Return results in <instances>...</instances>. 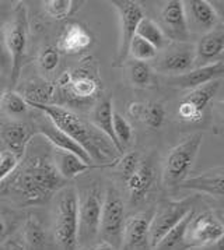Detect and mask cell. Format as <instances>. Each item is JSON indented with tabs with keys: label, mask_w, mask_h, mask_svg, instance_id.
<instances>
[{
	"label": "cell",
	"mask_w": 224,
	"mask_h": 250,
	"mask_svg": "<svg viewBox=\"0 0 224 250\" xmlns=\"http://www.w3.org/2000/svg\"><path fill=\"white\" fill-rule=\"evenodd\" d=\"M28 106L40 110L59 130L66 133L71 140L76 141L83 150L90 155L94 164L98 162L100 167H112L110 164H107L105 160L110 157H112V160H116L113 154V151L116 150L111 144V141L108 140L101 131L97 130L92 125L83 122L73 112L63 108L61 105L30 104Z\"/></svg>",
	"instance_id": "cell-2"
},
{
	"label": "cell",
	"mask_w": 224,
	"mask_h": 250,
	"mask_svg": "<svg viewBox=\"0 0 224 250\" xmlns=\"http://www.w3.org/2000/svg\"><path fill=\"white\" fill-rule=\"evenodd\" d=\"M191 207L192 199L189 197L179 201H163L158 204L156 211H153L149 225V240L152 249L192 211Z\"/></svg>",
	"instance_id": "cell-9"
},
{
	"label": "cell",
	"mask_w": 224,
	"mask_h": 250,
	"mask_svg": "<svg viewBox=\"0 0 224 250\" xmlns=\"http://www.w3.org/2000/svg\"><path fill=\"white\" fill-rule=\"evenodd\" d=\"M82 4H84L83 1H73V0H48L42 3L45 13L58 20L74 14L80 9Z\"/></svg>",
	"instance_id": "cell-31"
},
{
	"label": "cell",
	"mask_w": 224,
	"mask_h": 250,
	"mask_svg": "<svg viewBox=\"0 0 224 250\" xmlns=\"http://www.w3.org/2000/svg\"><path fill=\"white\" fill-rule=\"evenodd\" d=\"M126 221L125 203L119 191L113 188H108L102 200L100 232L104 242H108L115 249L122 246L123 225Z\"/></svg>",
	"instance_id": "cell-8"
},
{
	"label": "cell",
	"mask_w": 224,
	"mask_h": 250,
	"mask_svg": "<svg viewBox=\"0 0 224 250\" xmlns=\"http://www.w3.org/2000/svg\"><path fill=\"white\" fill-rule=\"evenodd\" d=\"M223 235L224 227L222 220L212 211H204L198 215L194 214L186 227L185 239L189 249H192L203 248L219 239H223Z\"/></svg>",
	"instance_id": "cell-12"
},
{
	"label": "cell",
	"mask_w": 224,
	"mask_h": 250,
	"mask_svg": "<svg viewBox=\"0 0 224 250\" xmlns=\"http://www.w3.org/2000/svg\"><path fill=\"white\" fill-rule=\"evenodd\" d=\"M53 238L61 250H76L79 230V193L73 186H63L53 199Z\"/></svg>",
	"instance_id": "cell-4"
},
{
	"label": "cell",
	"mask_w": 224,
	"mask_h": 250,
	"mask_svg": "<svg viewBox=\"0 0 224 250\" xmlns=\"http://www.w3.org/2000/svg\"><path fill=\"white\" fill-rule=\"evenodd\" d=\"M53 167L56 172L59 173L63 180H69L82 175L87 170L92 169V168H97L95 165H90L87 162H84L80 160L77 155L70 154V152H66V151H55V155H53Z\"/></svg>",
	"instance_id": "cell-26"
},
{
	"label": "cell",
	"mask_w": 224,
	"mask_h": 250,
	"mask_svg": "<svg viewBox=\"0 0 224 250\" xmlns=\"http://www.w3.org/2000/svg\"><path fill=\"white\" fill-rule=\"evenodd\" d=\"M202 141L203 134L196 131L185 137L167 154L163 164V183L168 189L178 188L183 180L189 178L188 175L194 168Z\"/></svg>",
	"instance_id": "cell-5"
},
{
	"label": "cell",
	"mask_w": 224,
	"mask_h": 250,
	"mask_svg": "<svg viewBox=\"0 0 224 250\" xmlns=\"http://www.w3.org/2000/svg\"><path fill=\"white\" fill-rule=\"evenodd\" d=\"M104 194L100 186L92 185L86 188L79 194V230H77V243L79 246L89 245L91 240L98 236L100 221Z\"/></svg>",
	"instance_id": "cell-7"
},
{
	"label": "cell",
	"mask_w": 224,
	"mask_h": 250,
	"mask_svg": "<svg viewBox=\"0 0 224 250\" xmlns=\"http://www.w3.org/2000/svg\"><path fill=\"white\" fill-rule=\"evenodd\" d=\"M19 168V160L10 151L0 152V183L4 182L14 170Z\"/></svg>",
	"instance_id": "cell-38"
},
{
	"label": "cell",
	"mask_w": 224,
	"mask_h": 250,
	"mask_svg": "<svg viewBox=\"0 0 224 250\" xmlns=\"http://www.w3.org/2000/svg\"><path fill=\"white\" fill-rule=\"evenodd\" d=\"M7 233H9V228H7V222L6 220L0 215V242L1 240L6 239V236H7Z\"/></svg>",
	"instance_id": "cell-40"
},
{
	"label": "cell",
	"mask_w": 224,
	"mask_h": 250,
	"mask_svg": "<svg viewBox=\"0 0 224 250\" xmlns=\"http://www.w3.org/2000/svg\"><path fill=\"white\" fill-rule=\"evenodd\" d=\"M153 211L137 212L126 218L122 232V246L126 250H152L149 240V225Z\"/></svg>",
	"instance_id": "cell-14"
},
{
	"label": "cell",
	"mask_w": 224,
	"mask_h": 250,
	"mask_svg": "<svg viewBox=\"0 0 224 250\" xmlns=\"http://www.w3.org/2000/svg\"><path fill=\"white\" fill-rule=\"evenodd\" d=\"M160 17L163 21L161 30L168 40L186 42L191 37L188 30L186 17L183 11V1L181 0H170L167 1L161 9Z\"/></svg>",
	"instance_id": "cell-15"
},
{
	"label": "cell",
	"mask_w": 224,
	"mask_h": 250,
	"mask_svg": "<svg viewBox=\"0 0 224 250\" xmlns=\"http://www.w3.org/2000/svg\"><path fill=\"white\" fill-rule=\"evenodd\" d=\"M91 250H116L112 245H110L108 242H104V240H101V242H98L94 248H92Z\"/></svg>",
	"instance_id": "cell-42"
},
{
	"label": "cell",
	"mask_w": 224,
	"mask_h": 250,
	"mask_svg": "<svg viewBox=\"0 0 224 250\" xmlns=\"http://www.w3.org/2000/svg\"><path fill=\"white\" fill-rule=\"evenodd\" d=\"M178 188L222 199L224 193V167L219 165L212 169L204 170L196 176L186 178Z\"/></svg>",
	"instance_id": "cell-18"
},
{
	"label": "cell",
	"mask_w": 224,
	"mask_h": 250,
	"mask_svg": "<svg viewBox=\"0 0 224 250\" xmlns=\"http://www.w3.org/2000/svg\"><path fill=\"white\" fill-rule=\"evenodd\" d=\"M195 67L194 46L179 45L174 46L157 62L156 70L163 74H171L173 77L181 76Z\"/></svg>",
	"instance_id": "cell-20"
},
{
	"label": "cell",
	"mask_w": 224,
	"mask_h": 250,
	"mask_svg": "<svg viewBox=\"0 0 224 250\" xmlns=\"http://www.w3.org/2000/svg\"><path fill=\"white\" fill-rule=\"evenodd\" d=\"M94 43V37L91 31L83 27L82 24L71 22L69 24L59 40V52H65L67 55H76L83 50H87Z\"/></svg>",
	"instance_id": "cell-23"
},
{
	"label": "cell",
	"mask_w": 224,
	"mask_h": 250,
	"mask_svg": "<svg viewBox=\"0 0 224 250\" xmlns=\"http://www.w3.org/2000/svg\"><path fill=\"white\" fill-rule=\"evenodd\" d=\"M112 127H113V136H115V140L118 143V146L121 147V150L123 151L125 147L131 146L133 141V129L132 125L128 122L126 118H123L121 113L118 112H113V123H112Z\"/></svg>",
	"instance_id": "cell-33"
},
{
	"label": "cell",
	"mask_w": 224,
	"mask_h": 250,
	"mask_svg": "<svg viewBox=\"0 0 224 250\" xmlns=\"http://www.w3.org/2000/svg\"><path fill=\"white\" fill-rule=\"evenodd\" d=\"M22 243L25 250H45L46 249V232L44 229L40 220L31 215L22 227Z\"/></svg>",
	"instance_id": "cell-27"
},
{
	"label": "cell",
	"mask_w": 224,
	"mask_h": 250,
	"mask_svg": "<svg viewBox=\"0 0 224 250\" xmlns=\"http://www.w3.org/2000/svg\"><path fill=\"white\" fill-rule=\"evenodd\" d=\"M201 250H224L223 246V239H219L214 243H210L207 246H203V248H199Z\"/></svg>",
	"instance_id": "cell-41"
},
{
	"label": "cell",
	"mask_w": 224,
	"mask_h": 250,
	"mask_svg": "<svg viewBox=\"0 0 224 250\" xmlns=\"http://www.w3.org/2000/svg\"><path fill=\"white\" fill-rule=\"evenodd\" d=\"M129 79L132 81L133 85L146 88L152 84L153 81V73L152 69L147 63L144 62H136L133 60L132 63H129Z\"/></svg>",
	"instance_id": "cell-34"
},
{
	"label": "cell",
	"mask_w": 224,
	"mask_h": 250,
	"mask_svg": "<svg viewBox=\"0 0 224 250\" xmlns=\"http://www.w3.org/2000/svg\"><path fill=\"white\" fill-rule=\"evenodd\" d=\"M136 35L140 37L142 40L147 41L157 50L163 49L164 46L167 45V42H168V38L165 37L164 31L161 30V25L157 24L152 19L146 17V16L139 22L137 30H136Z\"/></svg>",
	"instance_id": "cell-30"
},
{
	"label": "cell",
	"mask_w": 224,
	"mask_h": 250,
	"mask_svg": "<svg viewBox=\"0 0 224 250\" xmlns=\"http://www.w3.org/2000/svg\"><path fill=\"white\" fill-rule=\"evenodd\" d=\"M11 250H13V249H11Z\"/></svg>",
	"instance_id": "cell-45"
},
{
	"label": "cell",
	"mask_w": 224,
	"mask_h": 250,
	"mask_svg": "<svg viewBox=\"0 0 224 250\" xmlns=\"http://www.w3.org/2000/svg\"><path fill=\"white\" fill-rule=\"evenodd\" d=\"M3 38L7 52L10 55V79L16 84L20 77L22 63L28 45V17L27 9L22 3H19L13 11L11 19L3 31Z\"/></svg>",
	"instance_id": "cell-6"
},
{
	"label": "cell",
	"mask_w": 224,
	"mask_h": 250,
	"mask_svg": "<svg viewBox=\"0 0 224 250\" xmlns=\"http://www.w3.org/2000/svg\"><path fill=\"white\" fill-rule=\"evenodd\" d=\"M10 55L7 52L6 43H4V38H3V32H0V70L10 71Z\"/></svg>",
	"instance_id": "cell-39"
},
{
	"label": "cell",
	"mask_w": 224,
	"mask_h": 250,
	"mask_svg": "<svg viewBox=\"0 0 224 250\" xmlns=\"http://www.w3.org/2000/svg\"><path fill=\"white\" fill-rule=\"evenodd\" d=\"M128 55H131L133 60L136 62H150V60L156 59L157 56V49L154 48L153 45H150L147 41L142 40L140 37L134 35L132 42L129 45V52Z\"/></svg>",
	"instance_id": "cell-35"
},
{
	"label": "cell",
	"mask_w": 224,
	"mask_h": 250,
	"mask_svg": "<svg viewBox=\"0 0 224 250\" xmlns=\"http://www.w3.org/2000/svg\"><path fill=\"white\" fill-rule=\"evenodd\" d=\"M222 81L223 79L210 81L207 84L191 90L186 95H183L178 105V119L185 123L202 122L204 109L217 95V92L222 87Z\"/></svg>",
	"instance_id": "cell-11"
},
{
	"label": "cell",
	"mask_w": 224,
	"mask_h": 250,
	"mask_svg": "<svg viewBox=\"0 0 224 250\" xmlns=\"http://www.w3.org/2000/svg\"><path fill=\"white\" fill-rule=\"evenodd\" d=\"M224 74V62L219 60L212 64H206L201 67H194L191 71L181 74V76H175L170 79V84L181 88V90H194L198 88L203 84H207L210 81L220 80L223 79Z\"/></svg>",
	"instance_id": "cell-19"
},
{
	"label": "cell",
	"mask_w": 224,
	"mask_h": 250,
	"mask_svg": "<svg viewBox=\"0 0 224 250\" xmlns=\"http://www.w3.org/2000/svg\"><path fill=\"white\" fill-rule=\"evenodd\" d=\"M35 129H37V131L41 134L42 137H45L46 140L49 141L56 150L66 151V152L74 154V155H77V157H79L80 160L84 161V162H87V164H90V165H95V164L92 162L91 158H90V155L83 150L82 147H80L76 141L71 140L66 133H63L62 130H59V129H58V127H56L45 115H42L41 118L37 120ZM95 167H97V165H95Z\"/></svg>",
	"instance_id": "cell-16"
},
{
	"label": "cell",
	"mask_w": 224,
	"mask_h": 250,
	"mask_svg": "<svg viewBox=\"0 0 224 250\" xmlns=\"http://www.w3.org/2000/svg\"><path fill=\"white\" fill-rule=\"evenodd\" d=\"M55 84L45 83V81H34L25 87L24 91V100L27 104H35V105H51L55 101Z\"/></svg>",
	"instance_id": "cell-29"
},
{
	"label": "cell",
	"mask_w": 224,
	"mask_h": 250,
	"mask_svg": "<svg viewBox=\"0 0 224 250\" xmlns=\"http://www.w3.org/2000/svg\"><path fill=\"white\" fill-rule=\"evenodd\" d=\"M154 183V169L150 162L140 161L136 170L125 180L131 200L139 203L146 199Z\"/></svg>",
	"instance_id": "cell-24"
},
{
	"label": "cell",
	"mask_w": 224,
	"mask_h": 250,
	"mask_svg": "<svg viewBox=\"0 0 224 250\" xmlns=\"http://www.w3.org/2000/svg\"><path fill=\"white\" fill-rule=\"evenodd\" d=\"M113 104H112L111 98H104L101 100L91 112V125L98 131H101L102 134L111 141V144L115 147V150L118 151L119 154H122L123 151L121 150V147L118 146V143L115 140L113 136Z\"/></svg>",
	"instance_id": "cell-25"
},
{
	"label": "cell",
	"mask_w": 224,
	"mask_h": 250,
	"mask_svg": "<svg viewBox=\"0 0 224 250\" xmlns=\"http://www.w3.org/2000/svg\"><path fill=\"white\" fill-rule=\"evenodd\" d=\"M0 108L6 110L7 115L14 116V118H20L27 115L28 112V104L27 101L24 100V97L16 92V91H6L3 94V98H1V105Z\"/></svg>",
	"instance_id": "cell-32"
},
{
	"label": "cell",
	"mask_w": 224,
	"mask_h": 250,
	"mask_svg": "<svg viewBox=\"0 0 224 250\" xmlns=\"http://www.w3.org/2000/svg\"><path fill=\"white\" fill-rule=\"evenodd\" d=\"M31 137L32 127L22 122H9L3 125L0 129V139L3 144L7 147V151H10L11 154L17 157L19 161L24 157Z\"/></svg>",
	"instance_id": "cell-21"
},
{
	"label": "cell",
	"mask_w": 224,
	"mask_h": 250,
	"mask_svg": "<svg viewBox=\"0 0 224 250\" xmlns=\"http://www.w3.org/2000/svg\"><path fill=\"white\" fill-rule=\"evenodd\" d=\"M128 115L133 119L142 122L144 126L150 129H158L165 122L167 112L163 104L153 101H134L128 105Z\"/></svg>",
	"instance_id": "cell-22"
},
{
	"label": "cell",
	"mask_w": 224,
	"mask_h": 250,
	"mask_svg": "<svg viewBox=\"0 0 224 250\" xmlns=\"http://www.w3.org/2000/svg\"><path fill=\"white\" fill-rule=\"evenodd\" d=\"M183 11L189 32L207 34L219 25V16L210 1L189 0L183 1Z\"/></svg>",
	"instance_id": "cell-13"
},
{
	"label": "cell",
	"mask_w": 224,
	"mask_h": 250,
	"mask_svg": "<svg viewBox=\"0 0 224 250\" xmlns=\"http://www.w3.org/2000/svg\"><path fill=\"white\" fill-rule=\"evenodd\" d=\"M224 52V30L219 24L214 30L203 34L194 46L195 67L212 64L222 59Z\"/></svg>",
	"instance_id": "cell-17"
},
{
	"label": "cell",
	"mask_w": 224,
	"mask_h": 250,
	"mask_svg": "<svg viewBox=\"0 0 224 250\" xmlns=\"http://www.w3.org/2000/svg\"><path fill=\"white\" fill-rule=\"evenodd\" d=\"M0 6H1V1H0Z\"/></svg>",
	"instance_id": "cell-44"
},
{
	"label": "cell",
	"mask_w": 224,
	"mask_h": 250,
	"mask_svg": "<svg viewBox=\"0 0 224 250\" xmlns=\"http://www.w3.org/2000/svg\"><path fill=\"white\" fill-rule=\"evenodd\" d=\"M61 60V52L55 46H46L38 56V64L44 73H52L56 70Z\"/></svg>",
	"instance_id": "cell-36"
},
{
	"label": "cell",
	"mask_w": 224,
	"mask_h": 250,
	"mask_svg": "<svg viewBox=\"0 0 224 250\" xmlns=\"http://www.w3.org/2000/svg\"><path fill=\"white\" fill-rule=\"evenodd\" d=\"M113 9L118 13L119 17V43H118V52H116V64H122L126 62L129 56V45L132 42L133 37L136 35V30L139 22L144 17V10L142 4L132 0H113L111 1Z\"/></svg>",
	"instance_id": "cell-10"
},
{
	"label": "cell",
	"mask_w": 224,
	"mask_h": 250,
	"mask_svg": "<svg viewBox=\"0 0 224 250\" xmlns=\"http://www.w3.org/2000/svg\"><path fill=\"white\" fill-rule=\"evenodd\" d=\"M195 211L192 210L185 218H183L174 229H171L163 239L160 240L152 250H188L189 246L185 239V232H186V227L189 224L191 218L194 217Z\"/></svg>",
	"instance_id": "cell-28"
},
{
	"label": "cell",
	"mask_w": 224,
	"mask_h": 250,
	"mask_svg": "<svg viewBox=\"0 0 224 250\" xmlns=\"http://www.w3.org/2000/svg\"><path fill=\"white\" fill-rule=\"evenodd\" d=\"M80 67L66 70L59 76L55 84V100L59 95L65 102L73 106L89 105L101 95L102 85L97 63L89 58L83 60Z\"/></svg>",
	"instance_id": "cell-3"
},
{
	"label": "cell",
	"mask_w": 224,
	"mask_h": 250,
	"mask_svg": "<svg viewBox=\"0 0 224 250\" xmlns=\"http://www.w3.org/2000/svg\"><path fill=\"white\" fill-rule=\"evenodd\" d=\"M3 94H4V91H3L1 83H0V105H1V98H3Z\"/></svg>",
	"instance_id": "cell-43"
},
{
	"label": "cell",
	"mask_w": 224,
	"mask_h": 250,
	"mask_svg": "<svg viewBox=\"0 0 224 250\" xmlns=\"http://www.w3.org/2000/svg\"><path fill=\"white\" fill-rule=\"evenodd\" d=\"M139 162H140V157H139L137 152H128V154L123 155L121 160H118L116 167H118V169H119V173H121V176H122L123 182L128 179L133 172L136 170Z\"/></svg>",
	"instance_id": "cell-37"
},
{
	"label": "cell",
	"mask_w": 224,
	"mask_h": 250,
	"mask_svg": "<svg viewBox=\"0 0 224 250\" xmlns=\"http://www.w3.org/2000/svg\"><path fill=\"white\" fill-rule=\"evenodd\" d=\"M63 183L65 180L59 176L51 160L35 157L27 161L19 170H14L0 185H3V193H13L25 204H41L62 189Z\"/></svg>",
	"instance_id": "cell-1"
}]
</instances>
